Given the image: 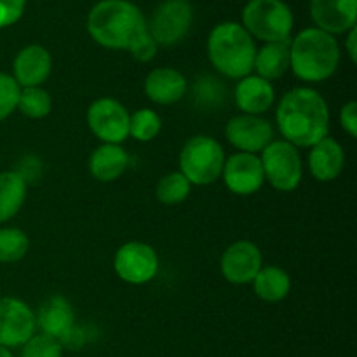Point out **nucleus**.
I'll return each mask as SVG.
<instances>
[{
    "label": "nucleus",
    "mask_w": 357,
    "mask_h": 357,
    "mask_svg": "<svg viewBox=\"0 0 357 357\" xmlns=\"http://www.w3.org/2000/svg\"><path fill=\"white\" fill-rule=\"evenodd\" d=\"M234 98L243 114L261 115L271 110L274 105L275 89L268 80L258 75H248L237 82Z\"/></svg>",
    "instance_id": "obj_17"
},
{
    "label": "nucleus",
    "mask_w": 357,
    "mask_h": 357,
    "mask_svg": "<svg viewBox=\"0 0 357 357\" xmlns=\"http://www.w3.org/2000/svg\"><path fill=\"white\" fill-rule=\"evenodd\" d=\"M253 70H257L258 77L272 80L279 79L289 70V40L286 42H268L255 56Z\"/></svg>",
    "instance_id": "obj_22"
},
{
    "label": "nucleus",
    "mask_w": 357,
    "mask_h": 357,
    "mask_svg": "<svg viewBox=\"0 0 357 357\" xmlns=\"http://www.w3.org/2000/svg\"><path fill=\"white\" fill-rule=\"evenodd\" d=\"M129 112L114 98H100L87 110V126L103 143L121 145L129 136Z\"/></svg>",
    "instance_id": "obj_9"
},
{
    "label": "nucleus",
    "mask_w": 357,
    "mask_h": 357,
    "mask_svg": "<svg viewBox=\"0 0 357 357\" xmlns=\"http://www.w3.org/2000/svg\"><path fill=\"white\" fill-rule=\"evenodd\" d=\"M187 89L188 82L183 73L169 66L152 70L145 79V94L157 105L176 103L187 94Z\"/></svg>",
    "instance_id": "obj_18"
},
{
    "label": "nucleus",
    "mask_w": 357,
    "mask_h": 357,
    "mask_svg": "<svg viewBox=\"0 0 357 357\" xmlns=\"http://www.w3.org/2000/svg\"><path fill=\"white\" fill-rule=\"evenodd\" d=\"M253 288L258 298L265 302H281L291 289V278L281 267H261L255 275Z\"/></svg>",
    "instance_id": "obj_23"
},
{
    "label": "nucleus",
    "mask_w": 357,
    "mask_h": 357,
    "mask_svg": "<svg viewBox=\"0 0 357 357\" xmlns=\"http://www.w3.org/2000/svg\"><path fill=\"white\" fill-rule=\"evenodd\" d=\"M17 108L30 119H44L51 114L52 100L42 87H21Z\"/></svg>",
    "instance_id": "obj_25"
},
{
    "label": "nucleus",
    "mask_w": 357,
    "mask_h": 357,
    "mask_svg": "<svg viewBox=\"0 0 357 357\" xmlns=\"http://www.w3.org/2000/svg\"><path fill=\"white\" fill-rule=\"evenodd\" d=\"M30 241L20 229L0 230V264H16L28 253Z\"/></svg>",
    "instance_id": "obj_28"
},
{
    "label": "nucleus",
    "mask_w": 357,
    "mask_h": 357,
    "mask_svg": "<svg viewBox=\"0 0 357 357\" xmlns=\"http://www.w3.org/2000/svg\"><path fill=\"white\" fill-rule=\"evenodd\" d=\"M222 274L232 284L253 282L255 275L264 267V257L257 244L250 241H237L230 244L222 257Z\"/></svg>",
    "instance_id": "obj_14"
},
{
    "label": "nucleus",
    "mask_w": 357,
    "mask_h": 357,
    "mask_svg": "<svg viewBox=\"0 0 357 357\" xmlns=\"http://www.w3.org/2000/svg\"><path fill=\"white\" fill-rule=\"evenodd\" d=\"M225 136L241 152L257 153L274 142V128L260 115L241 114L227 122Z\"/></svg>",
    "instance_id": "obj_12"
},
{
    "label": "nucleus",
    "mask_w": 357,
    "mask_h": 357,
    "mask_svg": "<svg viewBox=\"0 0 357 357\" xmlns=\"http://www.w3.org/2000/svg\"><path fill=\"white\" fill-rule=\"evenodd\" d=\"M190 181L178 171L169 173L157 183V199L166 206H176L183 202L190 194Z\"/></svg>",
    "instance_id": "obj_27"
},
{
    "label": "nucleus",
    "mask_w": 357,
    "mask_h": 357,
    "mask_svg": "<svg viewBox=\"0 0 357 357\" xmlns=\"http://www.w3.org/2000/svg\"><path fill=\"white\" fill-rule=\"evenodd\" d=\"M37 317L24 302L17 298H0V345L23 347L35 335Z\"/></svg>",
    "instance_id": "obj_11"
},
{
    "label": "nucleus",
    "mask_w": 357,
    "mask_h": 357,
    "mask_svg": "<svg viewBox=\"0 0 357 357\" xmlns=\"http://www.w3.org/2000/svg\"><path fill=\"white\" fill-rule=\"evenodd\" d=\"M225 152L211 136H194L185 143L180 153V173L190 185H211L222 176Z\"/></svg>",
    "instance_id": "obj_6"
},
{
    "label": "nucleus",
    "mask_w": 357,
    "mask_h": 357,
    "mask_svg": "<svg viewBox=\"0 0 357 357\" xmlns=\"http://www.w3.org/2000/svg\"><path fill=\"white\" fill-rule=\"evenodd\" d=\"M114 268L119 278L129 284H145L159 271V257L150 244L132 241L121 246L115 253Z\"/></svg>",
    "instance_id": "obj_10"
},
{
    "label": "nucleus",
    "mask_w": 357,
    "mask_h": 357,
    "mask_svg": "<svg viewBox=\"0 0 357 357\" xmlns=\"http://www.w3.org/2000/svg\"><path fill=\"white\" fill-rule=\"evenodd\" d=\"M129 166V155L121 145L103 143L89 159V171L98 181L110 183L121 178Z\"/></svg>",
    "instance_id": "obj_21"
},
{
    "label": "nucleus",
    "mask_w": 357,
    "mask_h": 357,
    "mask_svg": "<svg viewBox=\"0 0 357 357\" xmlns=\"http://www.w3.org/2000/svg\"><path fill=\"white\" fill-rule=\"evenodd\" d=\"M87 31L94 42L108 49L129 51L149 33L142 10L128 0H101L87 16Z\"/></svg>",
    "instance_id": "obj_2"
},
{
    "label": "nucleus",
    "mask_w": 357,
    "mask_h": 357,
    "mask_svg": "<svg viewBox=\"0 0 357 357\" xmlns=\"http://www.w3.org/2000/svg\"><path fill=\"white\" fill-rule=\"evenodd\" d=\"M63 344L45 333H35L23 345L21 357H63Z\"/></svg>",
    "instance_id": "obj_29"
},
{
    "label": "nucleus",
    "mask_w": 357,
    "mask_h": 357,
    "mask_svg": "<svg viewBox=\"0 0 357 357\" xmlns=\"http://www.w3.org/2000/svg\"><path fill=\"white\" fill-rule=\"evenodd\" d=\"M157 49H159V45H157L155 40L150 37V33H146L145 37L139 38V40L129 49V52H131V56L135 59H138V61L142 63H146L150 61V59H153V56L157 54Z\"/></svg>",
    "instance_id": "obj_32"
},
{
    "label": "nucleus",
    "mask_w": 357,
    "mask_h": 357,
    "mask_svg": "<svg viewBox=\"0 0 357 357\" xmlns=\"http://www.w3.org/2000/svg\"><path fill=\"white\" fill-rule=\"evenodd\" d=\"M340 63V47L333 35L319 28H305L289 42V68L305 82L330 79Z\"/></svg>",
    "instance_id": "obj_3"
},
{
    "label": "nucleus",
    "mask_w": 357,
    "mask_h": 357,
    "mask_svg": "<svg viewBox=\"0 0 357 357\" xmlns=\"http://www.w3.org/2000/svg\"><path fill=\"white\" fill-rule=\"evenodd\" d=\"M340 124L344 131L347 132L351 138L357 136V103L356 101H349L344 105L340 110Z\"/></svg>",
    "instance_id": "obj_33"
},
{
    "label": "nucleus",
    "mask_w": 357,
    "mask_h": 357,
    "mask_svg": "<svg viewBox=\"0 0 357 357\" xmlns=\"http://www.w3.org/2000/svg\"><path fill=\"white\" fill-rule=\"evenodd\" d=\"M316 28L326 33H345L356 26L357 0H310Z\"/></svg>",
    "instance_id": "obj_15"
},
{
    "label": "nucleus",
    "mask_w": 357,
    "mask_h": 357,
    "mask_svg": "<svg viewBox=\"0 0 357 357\" xmlns=\"http://www.w3.org/2000/svg\"><path fill=\"white\" fill-rule=\"evenodd\" d=\"M0 357H14L13 354H10V351L7 347H2L0 345Z\"/></svg>",
    "instance_id": "obj_35"
},
{
    "label": "nucleus",
    "mask_w": 357,
    "mask_h": 357,
    "mask_svg": "<svg viewBox=\"0 0 357 357\" xmlns=\"http://www.w3.org/2000/svg\"><path fill=\"white\" fill-rule=\"evenodd\" d=\"M345 166V153L340 143L337 139L326 138L321 139L314 146H310L309 153V167L312 176L317 181H333L340 176Z\"/></svg>",
    "instance_id": "obj_19"
},
{
    "label": "nucleus",
    "mask_w": 357,
    "mask_h": 357,
    "mask_svg": "<svg viewBox=\"0 0 357 357\" xmlns=\"http://www.w3.org/2000/svg\"><path fill=\"white\" fill-rule=\"evenodd\" d=\"M26 0H0V28H6L20 21L23 16Z\"/></svg>",
    "instance_id": "obj_31"
},
{
    "label": "nucleus",
    "mask_w": 357,
    "mask_h": 357,
    "mask_svg": "<svg viewBox=\"0 0 357 357\" xmlns=\"http://www.w3.org/2000/svg\"><path fill=\"white\" fill-rule=\"evenodd\" d=\"M208 56L222 75L241 80L253 72L257 45L243 24L227 21L209 33Z\"/></svg>",
    "instance_id": "obj_4"
},
{
    "label": "nucleus",
    "mask_w": 357,
    "mask_h": 357,
    "mask_svg": "<svg viewBox=\"0 0 357 357\" xmlns=\"http://www.w3.org/2000/svg\"><path fill=\"white\" fill-rule=\"evenodd\" d=\"M275 122L284 142L310 149L330 132V110L316 89L295 87L279 101Z\"/></svg>",
    "instance_id": "obj_1"
},
{
    "label": "nucleus",
    "mask_w": 357,
    "mask_h": 357,
    "mask_svg": "<svg viewBox=\"0 0 357 357\" xmlns=\"http://www.w3.org/2000/svg\"><path fill=\"white\" fill-rule=\"evenodd\" d=\"M26 199V180L17 171L0 173V223L17 215Z\"/></svg>",
    "instance_id": "obj_24"
},
{
    "label": "nucleus",
    "mask_w": 357,
    "mask_h": 357,
    "mask_svg": "<svg viewBox=\"0 0 357 357\" xmlns=\"http://www.w3.org/2000/svg\"><path fill=\"white\" fill-rule=\"evenodd\" d=\"M357 30L356 26L352 28V30H349V35H347V40H345V47H347V52L349 56H351L352 61H357Z\"/></svg>",
    "instance_id": "obj_34"
},
{
    "label": "nucleus",
    "mask_w": 357,
    "mask_h": 357,
    "mask_svg": "<svg viewBox=\"0 0 357 357\" xmlns=\"http://www.w3.org/2000/svg\"><path fill=\"white\" fill-rule=\"evenodd\" d=\"M14 80L20 87H40L52 72L51 52L42 45H26L13 63Z\"/></svg>",
    "instance_id": "obj_16"
},
{
    "label": "nucleus",
    "mask_w": 357,
    "mask_h": 357,
    "mask_svg": "<svg viewBox=\"0 0 357 357\" xmlns=\"http://www.w3.org/2000/svg\"><path fill=\"white\" fill-rule=\"evenodd\" d=\"M194 20V9L188 0H164L152 14L150 23H146L150 37L157 45L178 44L188 33Z\"/></svg>",
    "instance_id": "obj_8"
},
{
    "label": "nucleus",
    "mask_w": 357,
    "mask_h": 357,
    "mask_svg": "<svg viewBox=\"0 0 357 357\" xmlns=\"http://www.w3.org/2000/svg\"><path fill=\"white\" fill-rule=\"evenodd\" d=\"M21 87L14 80L13 75L0 72V121L9 117L17 108Z\"/></svg>",
    "instance_id": "obj_30"
},
{
    "label": "nucleus",
    "mask_w": 357,
    "mask_h": 357,
    "mask_svg": "<svg viewBox=\"0 0 357 357\" xmlns=\"http://www.w3.org/2000/svg\"><path fill=\"white\" fill-rule=\"evenodd\" d=\"M222 176L227 188L236 195L255 194L265 183L264 167L257 153H234L223 164Z\"/></svg>",
    "instance_id": "obj_13"
},
{
    "label": "nucleus",
    "mask_w": 357,
    "mask_h": 357,
    "mask_svg": "<svg viewBox=\"0 0 357 357\" xmlns=\"http://www.w3.org/2000/svg\"><path fill=\"white\" fill-rule=\"evenodd\" d=\"M293 13L282 0H250L243 10V26L251 37L286 42L293 30Z\"/></svg>",
    "instance_id": "obj_5"
},
{
    "label": "nucleus",
    "mask_w": 357,
    "mask_h": 357,
    "mask_svg": "<svg viewBox=\"0 0 357 357\" xmlns=\"http://www.w3.org/2000/svg\"><path fill=\"white\" fill-rule=\"evenodd\" d=\"M261 167L264 176L275 190L293 192L303 176L302 157L296 146L284 139L272 142L271 145L261 150Z\"/></svg>",
    "instance_id": "obj_7"
},
{
    "label": "nucleus",
    "mask_w": 357,
    "mask_h": 357,
    "mask_svg": "<svg viewBox=\"0 0 357 357\" xmlns=\"http://www.w3.org/2000/svg\"><path fill=\"white\" fill-rule=\"evenodd\" d=\"M35 317H37V326L40 328L42 333L58 338L59 342L65 340L75 328V314L68 300L63 296H51L45 300Z\"/></svg>",
    "instance_id": "obj_20"
},
{
    "label": "nucleus",
    "mask_w": 357,
    "mask_h": 357,
    "mask_svg": "<svg viewBox=\"0 0 357 357\" xmlns=\"http://www.w3.org/2000/svg\"><path fill=\"white\" fill-rule=\"evenodd\" d=\"M162 129V119L150 108H139L129 117V136L138 142H152Z\"/></svg>",
    "instance_id": "obj_26"
}]
</instances>
